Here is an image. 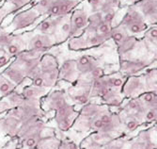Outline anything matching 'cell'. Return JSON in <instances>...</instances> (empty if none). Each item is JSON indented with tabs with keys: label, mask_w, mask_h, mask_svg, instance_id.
<instances>
[{
	"label": "cell",
	"mask_w": 157,
	"mask_h": 149,
	"mask_svg": "<svg viewBox=\"0 0 157 149\" xmlns=\"http://www.w3.org/2000/svg\"><path fill=\"white\" fill-rule=\"evenodd\" d=\"M119 24H121L131 35L139 40L150 26L143 15L134 5H130L126 8V11Z\"/></svg>",
	"instance_id": "cell-1"
},
{
	"label": "cell",
	"mask_w": 157,
	"mask_h": 149,
	"mask_svg": "<svg viewBox=\"0 0 157 149\" xmlns=\"http://www.w3.org/2000/svg\"><path fill=\"white\" fill-rule=\"evenodd\" d=\"M110 40L115 42L118 52L121 56L133 51L140 42L139 39L131 35L121 24H118L116 26L112 27Z\"/></svg>",
	"instance_id": "cell-2"
},
{
	"label": "cell",
	"mask_w": 157,
	"mask_h": 149,
	"mask_svg": "<svg viewBox=\"0 0 157 149\" xmlns=\"http://www.w3.org/2000/svg\"><path fill=\"white\" fill-rule=\"evenodd\" d=\"M109 40V38L104 35L84 30V32L80 36L74 37L68 40V47L70 50L73 51L85 50L101 46Z\"/></svg>",
	"instance_id": "cell-3"
},
{
	"label": "cell",
	"mask_w": 157,
	"mask_h": 149,
	"mask_svg": "<svg viewBox=\"0 0 157 149\" xmlns=\"http://www.w3.org/2000/svg\"><path fill=\"white\" fill-rule=\"evenodd\" d=\"M117 12L102 14L100 12H91L89 15V25L85 30L104 35L110 39L111 29L114 26L113 22Z\"/></svg>",
	"instance_id": "cell-4"
},
{
	"label": "cell",
	"mask_w": 157,
	"mask_h": 149,
	"mask_svg": "<svg viewBox=\"0 0 157 149\" xmlns=\"http://www.w3.org/2000/svg\"><path fill=\"white\" fill-rule=\"evenodd\" d=\"M0 46L7 54L11 57H16L23 51L26 50V42L24 34L8 32L5 29L0 31Z\"/></svg>",
	"instance_id": "cell-5"
},
{
	"label": "cell",
	"mask_w": 157,
	"mask_h": 149,
	"mask_svg": "<svg viewBox=\"0 0 157 149\" xmlns=\"http://www.w3.org/2000/svg\"><path fill=\"white\" fill-rule=\"evenodd\" d=\"M22 33L25 38L26 50L28 51L41 54L56 46V38L54 36L37 33L32 30L24 31Z\"/></svg>",
	"instance_id": "cell-6"
},
{
	"label": "cell",
	"mask_w": 157,
	"mask_h": 149,
	"mask_svg": "<svg viewBox=\"0 0 157 149\" xmlns=\"http://www.w3.org/2000/svg\"><path fill=\"white\" fill-rule=\"evenodd\" d=\"M41 17L42 16L36 10L30 7L25 10L17 12L13 16L10 24L8 26V30L6 31L15 33L16 31L24 30V29H26L31 26Z\"/></svg>",
	"instance_id": "cell-7"
},
{
	"label": "cell",
	"mask_w": 157,
	"mask_h": 149,
	"mask_svg": "<svg viewBox=\"0 0 157 149\" xmlns=\"http://www.w3.org/2000/svg\"><path fill=\"white\" fill-rule=\"evenodd\" d=\"M90 13L85 8H75L70 13V39L80 36L89 25Z\"/></svg>",
	"instance_id": "cell-8"
},
{
	"label": "cell",
	"mask_w": 157,
	"mask_h": 149,
	"mask_svg": "<svg viewBox=\"0 0 157 149\" xmlns=\"http://www.w3.org/2000/svg\"><path fill=\"white\" fill-rule=\"evenodd\" d=\"M40 58H41V54L40 53L25 50L16 56V61L14 62L23 70L25 74L30 76L39 67Z\"/></svg>",
	"instance_id": "cell-9"
},
{
	"label": "cell",
	"mask_w": 157,
	"mask_h": 149,
	"mask_svg": "<svg viewBox=\"0 0 157 149\" xmlns=\"http://www.w3.org/2000/svg\"><path fill=\"white\" fill-rule=\"evenodd\" d=\"M80 4L76 0H53L52 4L48 8L45 17H64L72 12Z\"/></svg>",
	"instance_id": "cell-10"
},
{
	"label": "cell",
	"mask_w": 157,
	"mask_h": 149,
	"mask_svg": "<svg viewBox=\"0 0 157 149\" xmlns=\"http://www.w3.org/2000/svg\"><path fill=\"white\" fill-rule=\"evenodd\" d=\"M134 6L143 15L147 23L156 25L157 23V0H141L136 2Z\"/></svg>",
	"instance_id": "cell-11"
},
{
	"label": "cell",
	"mask_w": 157,
	"mask_h": 149,
	"mask_svg": "<svg viewBox=\"0 0 157 149\" xmlns=\"http://www.w3.org/2000/svg\"><path fill=\"white\" fill-rule=\"evenodd\" d=\"M63 17H53V16H46L42 19L33 29L32 31L45 34L50 36H56V32L59 30V27L62 21Z\"/></svg>",
	"instance_id": "cell-12"
},
{
	"label": "cell",
	"mask_w": 157,
	"mask_h": 149,
	"mask_svg": "<svg viewBox=\"0 0 157 149\" xmlns=\"http://www.w3.org/2000/svg\"><path fill=\"white\" fill-rule=\"evenodd\" d=\"M91 12H100L106 14L117 12L121 8V0H88Z\"/></svg>",
	"instance_id": "cell-13"
},
{
	"label": "cell",
	"mask_w": 157,
	"mask_h": 149,
	"mask_svg": "<svg viewBox=\"0 0 157 149\" xmlns=\"http://www.w3.org/2000/svg\"><path fill=\"white\" fill-rule=\"evenodd\" d=\"M77 70L83 74L90 73L93 69L98 67V62L96 58L90 55H82L75 62Z\"/></svg>",
	"instance_id": "cell-14"
},
{
	"label": "cell",
	"mask_w": 157,
	"mask_h": 149,
	"mask_svg": "<svg viewBox=\"0 0 157 149\" xmlns=\"http://www.w3.org/2000/svg\"><path fill=\"white\" fill-rule=\"evenodd\" d=\"M140 42H143L145 46L148 47H151L154 52H156L157 46V26L151 25L148 27L147 30L144 32L143 36L140 39Z\"/></svg>",
	"instance_id": "cell-15"
},
{
	"label": "cell",
	"mask_w": 157,
	"mask_h": 149,
	"mask_svg": "<svg viewBox=\"0 0 157 149\" xmlns=\"http://www.w3.org/2000/svg\"><path fill=\"white\" fill-rule=\"evenodd\" d=\"M77 67H76V62L75 61H73V59H67L65 61L60 68V74L62 79H66V80H71L73 79L75 76Z\"/></svg>",
	"instance_id": "cell-16"
},
{
	"label": "cell",
	"mask_w": 157,
	"mask_h": 149,
	"mask_svg": "<svg viewBox=\"0 0 157 149\" xmlns=\"http://www.w3.org/2000/svg\"><path fill=\"white\" fill-rule=\"evenodd\" d=\"M4 74L6 77H8L10 79H11L12 81H14V82H20L25 77V73L23 72V70L15 62H13L4 72Z\"/></svg>",
	"instance_id": "cell-17"
},
{
	"label": "cell",
	"mask_w": 157,
	"mask_h": 149,
	"mask_svg": "<svg viewBox=\"0 0 157 149\" xmlns=\"http://www.w3.org/2000/svg\"><path fill=\"white\" fill-rule=\"evenodd\" d=\"M146 65L147 63L143 61H124L121 62V69L129 73H135L141 70Z\"/></svg>",
	"instance_id": "cell-18"
},
{
	"label": "cell",
	"mask_w": 157,
	"mask_h": 149,
	"mask_svg": "<svg viewBox=\"0 0 157 149\" xmlns=\"http://www.w3.org/2000/svg\"><path fill=\"white\" fill-rule=\"evenodd\" d=\"M34 0H4V2L9 4L13 12H18L24 7L32 4Z\"/></svg>",
	"instance_id": "cell-19"
},
{
	"label": "cell",
	"mask_w": 157,
	"mask_h": 149,
	"mask_svg": "<svg viewBox=\"0 0 157 149\" xmlns=\"http://www.w3.org/2000/svg\"><path fill=\"white\" fill-rule=\"evenodd\" d=\"M14 13L12 9L10 8V6L7 3L3 2H0V26H1L2 22L4 21V19L10 15V14Z\"/></svg>",
	"instance_id": "cell-20"
},
{
	"label": "cell",
	"mask_w": 157,
	"mask_h": 149,
	"mask_svg": "<svg viewBox=\"0 0 157 149\" xmlns=\"http://www.w3.org/2000/svg\"><path fill=\"white\" fill-rule=\"evenodd\" d=\"M11 89H12L11 82L9 81L7 79L0 76V91L6 94V93H9L10 91H11Z\"/></svg>",
	"instance_id": "cell-21"
},
{
	"label": "cell",
	"mask_w": 157,
	"mask_h": 149,
	"mask_svg": "<svg viewBox=\"0 0 157 149\" xmlns=\"http://www.w3.org/2000/svg\"><path fill=\"white\" fill-rule=\"evenodd\" d=\"M10 57L7 54V52L0 46V67L5 65L8 63V62L10 61Z\"/></svg>",
	"instance_id": "cell-22"
},
{
	"label": "cell",
	"mask_w": 157,
	"mask_h": 149,
	"mask_svg": "<svg viewBox=\"0 0 157 149\" xmlns=\"http://www.w3.org/2000/svg\"><path fill=\"white\" fill-rule=\"evenodd\" d=\"M144 99L146 102H152L153 99H155V95L151 94V93H149V94H146L144 95Z\"/></svg>",
	"instance_id": "cell-23"
},
{
	"label": "cell",
	"mask_w": 157,
	"mask_h": 149,
	"mask_svg": "<svg viewBox=\"0 0 157 149\" xmlns=\"http://www.w3.org/2000/svg\"><path fill=\"white\" fill-rule=\"evenodd\" d=\"M104 125H105V124H104L101 120H98V121H96V122L94 123V126H95V127H97V128H101V127H103Z\"/></svg>",
	"instance_id": "cell-24"
},
{
	"label": "cell",
	"mask_w": 157,
	"mask_h": 149,
	"mask_svg": "<svg viewBox=\"0 0 157 149\" xmlns=\"http://www.w3.org/2000/svg\"><path fill=\"white\" fill-rule=\"evenodd\" d=\"M127 127L129 129H134V128L136 127V122H129L127 125Z\"/></svg>",
	"instance_id": "cell-25"
},
{
	"label": "cell",
	"mask_w": 157,
	"mask_h": 149,
	"mask_svg": "<svg viewBox=\"0 0 157 149\" xmlns=\"http://www.w3.org/2000/svg\"><path fill=\"white\" fill-rule=\"evenodd\" d=\"M35 143H36V141L34 139H29V140H27V142H26V144L28 146H33V145H35Z\"/></svg>",
	"instance_id": "cell-26"
},
{
	"label": "cell",
	"mask_w": 157,
	"mask_h": 149,
	"mask_svg": "<svg viewBox=\"0 0 157 149\" xmlns=\"http://www.w3.org/2000/svg\"><path fill=\"white\" fill-rule=\"evenodd\" d=\"M154 117H155V114H154L152 111L149 112V113H148V115H147V119H148V120H153Z\"/></svg>",
	"instance_id": "cell-27"
},
{
	"label": "cell",
	"mask_w": 157,
	"mask_h": 149,
	"mask_svg": "<svg viewBox=\"0 0 157 149\" xmlns=\"http://www.w3.org/2000/svg\"><path fill=\"white\" fill-rule=\"evenodd\" d=\"M104 124H107L110 121V118L108 116H103L102 117V120H101Z\"/></svg>",
	"instance_id": "cell-28"
},
{
	"label": "cell",
	"mask_w": 157,
	"mask_h": 149,
	"mask_svg": "<svg viewBox=\"0 0 157 149\" xmlns=\"http://www.w3.org/2000/svg\"><path fill=\"white\" fill-rule=\"evenodd\" d=\"M76 1H79V2L81 3V2H83V1H84V0H76Z\"/></svg>",
	"instance_id": "cell-29"
}]
</instances>
